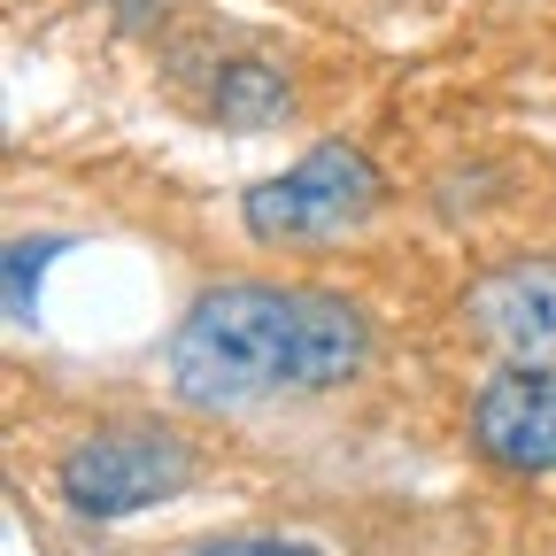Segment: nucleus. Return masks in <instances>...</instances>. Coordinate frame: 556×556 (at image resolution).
Instances as JSON below:
<instances>
[{"mask_svg":"<svg viewBox=\"0 0 556 556\" xmlns=\"http://www.w3.org/2000/svg\"><path fill=\"white\" fill-rule=\"evenodd\" d=\"M371 317L325 287L225 278L170 332V387L193 409H255L270 394H332L364 379Z\"/></svg>","mask_w":556,"mask_h":556,"instance_id":"1","label":"nucleus"},{"mask_svg":"<svg viewBox=\"0 0 556 556\" xmlns=\"http://www.w3.org/2000/svg\"><path fill=\"white\" fill-rule=\"evenodd\" d=\"M379 208H387L379 163L364 148H348V139H325L294 170H278V178L240 193V225L263 248H332L348 232H364Z\"/></svg>","mask_w":556,"mask_h":556,"instance_id":"2","label":"nucleus"},{"mask_svg":"<svg viewBox=\"0 0 556 556\" xmlns=\"http://www.w3.org/2000/svg\"><path fill=\"white\" fill-rule=\"evenodd\" d=\"M193 448L170 433V426H101L86 441H70L62 464H54V486L78 518H131V510H155V503H178L193 486Z\"/></svg>","mask_w":556,"mask_h":556,"instance_id":"3","label":"nucleus"},{"mask_svg":"<svg viewBox=\"0 0 556 556\" xmlns=\"http://www.w3.org/2000/svg\"><path fill=\"white\" fill-rule=\"evenodd\" d=\"M456 317L503 371H556V255H510L479 270Z\"/></svg>","mask_w":556,"mask_h":556,"instance_id":"4","label":"nucleus"},{"mask_svg":"<svg viewBox=\"0 0 556 556\" xmlns=\"http://www.w3.org/2000/svg\"><path fill=\"white\" fill-rule=\"evenodd\" d=\"M471 448L495 471H518V479L556 471V371L479 379L471 387Z\"/></svg>","mask_w":556,"mask_h":556,"instance_id":"5","label":"nucleus"},{"mask_svg":"<svg viewBox=\"0 0 556 556\" xmlns=\"http://www.w3.org/2000/svg\"><path fill=\"white\" fill-rule=\"evenodd\" d=\"M201 93H208V116L225 131H270V124L294 116V78L270 54H225L201 78Z\"/></svg>","mask_w":556,"mask_h":556,"instance_id":"6","label":"nucleus"},{"mask_svg":"<svg viewBox=\"0 0 556 556\" xmlns=\"http://www.w3.org/2000/svg\"><path fill=\"white\" fill-rule=\"evenodd\" d=\"M186 556H325V548H309L294 533H232V541H201Z\"/></svg>","mask_w":556,"mask_h":556,"instance_id":"7","label":"nucleus"}]
</instances>
